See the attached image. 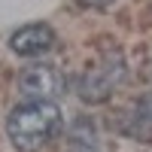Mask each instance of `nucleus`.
Returning a JSON list of instances; mask_svg holds the SVG:
<instances>
[{
  "label": "nucleus",
  "instance_id": "7ed1b4c3",
  "mask_svg": "<svg viewBox=\"0 0 152 152\" xmlns=\"http://www.w3.org/2000/svg\"><path fill=\"white\" fill-rule=\"evenodd\" d=\"M18 88L31 100H52L64 91V73L52 64H34L18 76Z\"/></svg>",
  "mask_w": 152,
  "mask_h": 152
},
{
  "label": "nucleus",
  "instance_id": "f257e3e1",
  "mask_svg": "<svg viewBox=\"0 0 152 152\" xmlns=\"http://www.w3.org/2000/svg\"><path fill=\"white\" fill-rule=\"evenodd\" d=\"M61 125V110L52 100H28L6 116V134L18 152H37L58 137Z\"/></svg>",
  "mask_w": 152,
  "mask_h": 152
},
{
  "label": "nucleus",
  "instance_id": "423d86ee",
  "mask_svg": "<svg viewBox=\"0 0 152 152\" xmlns=\"http://www.w3.org/2000/svg\"><path fill=\"white\" fill-rule=\"evenodd\" d=\"M73 152H91V146H82V143H79V146H76Z\"/></svg>",
  "mask_w": 152,
  "mask_h": 152
},
{
  "label": "nucleus",
  "instance_id": "39448f33",
  "mask_svg": "<svg viewBox=\"0 0 152 152\" xmlns=\"http://www.w3.org/2000/svg\"><path fill=\"white\" fill-rule=\"evenodd\" d=\"M85 3H88V6H94V9H110L116 0H85Z\"/></svg>",
  "mask_w": 152,
  "mask_h": 152
},
{
  "label": "nucleus",
  "instance_id": "f03ea898",
  "mask_svg": "<svg viewBox=\"0 0 152 152\" xmlns=\"http://www.w3.org/2000/svg\"><path fill=\"white\" fill-rule=\"evenodd\" d=\"M122 79H125V58H122V52H107L104 64L91 67L82 76L79 97L85 104H104V100H110L113 88H116Z\"/></svg>",
  "mask_w": 152,
  "mask_h": 152
},
{
  "label": "nucleus",
  "instance_id": "20e7f679",
  "mask_svg": "<svg viewBox=\"0 0 152 152\" xmlns=\"http://www.w3.org/2000/svg\"><path fill=\"white\" fill-rule=\"evenodd\" d=\"M52 46H55V31L49 28V24H24V28H18L9 37V49L18 58L46 55Z\"/></svg>",
  "mask_w": 152,
  "mask_h": 152
}]
</instances>
